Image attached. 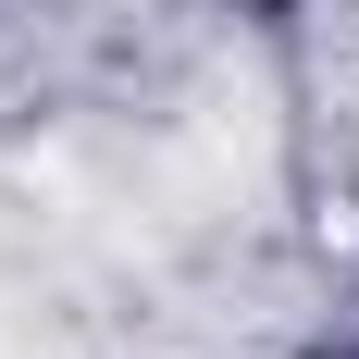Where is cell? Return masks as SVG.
I'll return each instance as SVG.
<instances>
[{"mask_svg": "<svg viewBox=\"0 0 359 359\" xmlns=\"http://www.w3.org/2000/svg\"><path fill=\"white\" fill-rule=\"evenodd\" d=\"M260 13H285V0H260Z\"/></svg>", "mask_w": 359, "mask_h": 359, "instance_id": "obj_1", "label": "cell"}]
</instances>
